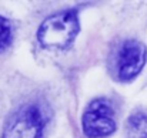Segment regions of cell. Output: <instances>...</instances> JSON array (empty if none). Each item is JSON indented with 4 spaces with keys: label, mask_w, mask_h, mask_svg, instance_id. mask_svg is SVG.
Masks as SVG:
<instances>
[{
    "label": "cell",
    "mask_w": 147,
    "mask_h": 138,
    "mask_svg": "<svg viewBox=\"0 0 147 138\" xmlns=\"http://www.w3.org/2000/svg\"><path fill=\"white\" fill-rule=\"evenodd\" d=\"M77 33V14L73 10H66L50 16L42 23L37 31V40L47 48H66L73 43Z\"/></svg>",
    "instance_id": "obj_1"
},
{
    "label": "cell",
    "mask_w": 147,
    "mask_h": 138,
    "mask_svg": "<svg viewBox=\"0 0 147 138\" xmlns=\"http://www.w3.org/2000/svg\"><path fill=\"white\" fill-rule=\"evenodd\" d=\"M46 117L40 107L27 104L20 107L7 120L1 138H43Z\"/></svg>",
    "instance_id": "obj_2"
},
{
    "label": "cell",
    "mask_w": 147,
    "mask_h": 138,
    "mask_svg": "<svg viewBox=\"0 0 147 138\" xmlns=\"http://www.w3.org/2000/svg\"><path fill=\"white\" fill-rule=\"evenodd\" d=\"M83 131L89 138H104L114 133V110L109 100L97 98L86 108L83 118Z\"/></svg>",
    "instance_id": "obj_3"
},
{
    "label": "cell",
    "mask_w": 147,
    "mask_h": 138,
    "mask_svg": "<svg viewBox=\"0 0 147 138\" xmlns=\"http://www.w3.org/2000/svg\"><path fill=\"white\" fill-rule=\"evenodd\" d=\"M146 63V47L137 40L124 42L116 56V76L120 81L133 80Z\"/></svg>",
    "instance_id": "obj_4"
},
{
    "label": "cell",
    "mask_w": 147,
    "mask_h": 138,
    "mask_svg": "<svg viewBox=\"0 0 147 138\" xmlns=\"http://www.w3.org/2000/svg\"><path fill=\"white\" fill-rule=\"evenodd\" d=\"M127 138H147V114H133L126 124Z\"/></svg>",
    "instance_id": "obj_5"
},
{
    "label": "cell",
    "mask_w": 147,
    "mask_h": 138,
    "mask_svg": "<svg viewBox=\"0 0 147 138\" xmlns=\"http://www.w3.org/2000/svg\"><path fill=\"white\" fill-rule=\"evenodd\" d=\"M11 42V30L9 23L0 17V51H3Z\"/></svg>",
    "instance_id": "obj_6"
}]
</instances>
